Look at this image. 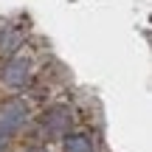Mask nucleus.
Listing matches in <instances>:
<instances>
[{
  "label": "nucleus",
  "instance_id": "nucleus-1",
  "mask_svg": "<svg viewBox=\"0 0 152 152\" xmlns=\"http://www.w3.org/2000/svg\"><path fill=\"white\" fill-rule=\"evenodd\" d=\"M73 127V110L68 104H54L39 115V130L45 138H65Z\"/></svg>",
  "mask_w": 152,
  "mask_h": 152
},
{
  "label": "nucleus",
  "instance_id": "nucleus-2",
  "mask_svg": "<svg viewBox=\"0 0 152 152\" xmlns=\"http://www.w3.org/2000/svg\"><path fill=\"white\" fill-rule=\"evenodd\" d=\"M31 73H34L31 56L17 54V56H11V59L6 62L3 73H0V85H3L6 90H23V87L31 82Z\"/></svg>",
  "mask_w": 152,
  "mask_h": 152
},
{
  "label": "nucleus",
  "instance_id": "nucleus-3",
  "mask_svg": "<svg viewBox=\"0 0 152 152\" xmlns=\"http://www.w3.org/2000/svg\"><path fill=\"white\" fill-rule=\"evenodd\" d=\"M28 118V104L20 102V99H14V102H6L3 107H0V144L6 141V138L17 135V132L23 130V124H26Z\"/></svg>",
  "mask_w": 152,
  "mask_h": 152
},
{
  "label": "nucleus",
  "instance_id": "nucleus-4",
  "mask_svg": "<svg viewBox=\"0 0 152 152\" xmlns=\"http://www.w3.org/2000/svg\"><path fill=\"white\" fill-rule=\"evenodd\" d=\"M62 152H96V138L85 130H71L62 138Z\"/></svg>",
  "mask_w": 152,
  "mask_h": 152
},
{
  "label": "nucleus",
  "instance_id": "nucleus-5",
  "mask_svg": "<svg viewBox=\"0 0 152 152\" xmlns=\"http://www.w3.org/2000/svg\"><path fill=\"white\" fill-rule=\"evenodd\" d=\"M26 152H51L48 147H42V144H34V147H28Z\"/></svg>",
  "mask_w": 152,
  "mask_h": 152
}]
</instances>
